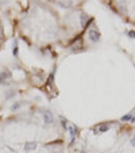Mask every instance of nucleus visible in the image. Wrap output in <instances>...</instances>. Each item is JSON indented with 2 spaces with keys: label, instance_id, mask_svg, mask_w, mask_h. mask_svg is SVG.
<instances>
[{
  "label": "nucleus",
  "instance_id": "1",
  "mask_svg": "<svg viewBox=\"0 0 135 153\" xmlns=\"http://www.w3.org/2000/svg\"><path fill=\"white\" fill-rule=\"evenodd\" d=\"M88 38H89L92 42H97L100 39L99 31H97V30H95V29H90L89 31H88Z\"/></svg>",
  "mask_w": 135,
  "mask_h": 153
},
{
  "label": "nucleus",
  "instance_id": "2",
  "mask_svg": "<svg viewBox=\"0 0 135 153\" xmlns=\"http://www.w3.org/2000/svg\"><path fill=\"white\" fill-rule=\"evenodd\" d=\"M42 117H43V122H45L46 125L53 123V114H52V111H43Z\"/></svg>",
  "mask_w": 135,
  "mask_h": 153
},
{
  "label": "nucleus",
  "instance_id": "3",
  "mask_svg": "<svg viewBox=\"0 0 135 153\" xmlns=\"http://www.w3.org/2000/svg\"><path fill=\"white\" fill-rule=\"evenodd\" d=\"M109 128H111V125H108V123H101V125H99L95 130L97 131V133H106V131H108L109 130Z\"/></svg>",
  "mask_w": 135,
  "mask_h": 153
},
{
  "label": "nucleus",
  "instance_id": "4",
  "mask_svg": "<svg viewBox=\"0 0 135 153\" xmlns=\"http://www.w3.org/2000/svg\"><path fill=\"white\" fill-rule=\"evenodd\" d=\"M37 148V142H27L24 145V150L26 152H30V150H34Z\"/></svg>",
  "mask_w": 135,
  "mask_h": 153
},
{
  "label": "nucleus",
  "instance_id": "5",
  "mask_svg": "<svg viewBox=\"0 0 135 153\" xmlns=\"http://www.w3.org/2000/svg\"><path fill=\"white\" fill-rule=\"evenodd\" d=\"M69 133H70V137H72V145H73V142H74V138H76V128L74 126H70L69 128Z\"/></svg>",
  "mask_w": 135,
  "mask_h": 153
},
{
  "label": "nucleus",
  "instance_id": "6",
  "mask_svg": "<svg viewBox=\"0 0 135 153\" xmlns=\"http://www.w3.org/2000/svg\"><path fill=\"white\" fill-rule=\"evenodd\" d=\"M122 121H130V122H135V114H127L122 118Z\"/></svg>",
  "mask_w": 135,
  "mask_h": 153
},
{
  "label": "nucleus",
  "instance_id": "7",
  "mask_svg": "<svg viewBox=\"0 0 135 153\" xmlns=\"http://www.w3.org/2000/svg\"><path fill=\"white\" fill-rule=\"evenodd\" d=\"M8 77H10V73H8L7 70H4V72H1V73H0V81L3 83V81H6Z\"/></svg>",
  "mask_w": 135,
  "mask_h": 153
},
{
  "label": "nucleus",
  "instance_id": "8",
  "mask_svg": "<svg viewBox=\"0 0 135 153\" xmlns=\"http://www.w3.org/2000/svg\"><path fill=\"white\" fill-rule=\"evenodd\" d=\"M87 19H88L87 14H80V20H81V26H83V27H85V22H87Z\"/></svg>",
  "mask_w": 135,
  "mask_h": 153
},
{
  "label": "nucleus",
  "instance_id": "9",
  "mask_svg": "<svg viewBox=\"0 0 135 153\" xmlns=\"http://www.w3.org/2000/svg\"><path fill=\"white\" fill-rule=\"evenodd\" d=\"M20 106H22V103H15V104L11 106V110H12V111H16V110L19 109Z\"/></svg>",
  "mask_w": 135,
  "mask_h": 153
},
{
  "label": "nucleus",
  "instance_id": "10",
  "mask_svg": "<svg viewBox=\"0 0 135 153\" xmlns=\"http://www.w3.org/2000/svg\"><path fill=\"white\" fill-rule=\"evenodd\" d=\"M61 125H62V128L66 130V129H68V123H66V121H65V119H61Z\"/></svg>",
  "mask_w": 135,
  "mask_h": 153
},
{
  "label": "nucleus",
  "instance_id": "11",
  "mask_svg": "<svg viewBox=\"0 0 135 153\" xmlns=\"http://www.w3.org/2000/svg\"><path fill=\"white\" fill-rule=\"evenodd\" d=\"M14 56H15V57H18V46H15V48H14Z\"/></svg>",
  "mask_w": 135,
  "mask_h": 153
},
{
  "label": "nucleus",
  "instance_id": "12",
  "mask_svg": "<svg viewBox=\"0 0 135 153\" xmlns=\"http://www.w3.org/2000/svg\"><path fill=\"white\" fill-rule=\"evenodd\" d=\"M14 95H15V92H14V91H11V92H8V94H7V98H12Z\"/></svg>",
  "mask_w": 135,
  "mask_h": 153
},
{
  "label": "nucleus",
  "instance_id": "13",
  "mask_svg": "<svg viewBox=\"0 0 135 153\" xmlns=\"http://www.w3.org/2000/svg\"><path fill=\"white\" fill-rule=\"evenodd\" d=\"M131 144H132V146L135 148V137H132V138H131Z\"/></svg>",
  "mask_w": 135,
  "mask_h": 153
},
{
  "label": "nucleus",
  "instance_id": "14",
  "mask_svg": "<svg viewBox=\"0 0 135 153\" xmlns=\"http://www.w3.org/2000/svg\"><path fill=\"white\" fill-rule=\"evenodd\" d=\"M130 35H131L132 38H135V31H130Z\"/></svg>",
  "mask_w": 135,
  "mask_h": 153
},
{
  "label": "nucleus",
  "instance_id": "15",
  "mask_svg": "<svg viewBox=\"0 0 135 153\" xmlns=\"http://www.w3.org/2000/svg\"><path fill=\"white\" fill-rule=\"evenodd\" d=\"M81 153H84V152H81Z\"/></svg>",
  "mask_w": 135,
  "mask_h": 153
}]
</instances>
